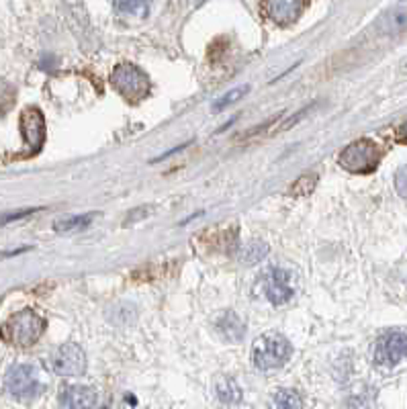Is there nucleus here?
<instances>
[{
	"instance_id": "f03ea898",
	"label": "nucleus",
	"mask_w": 407,
	"mask_h": 409,
	"mask_svg": "<svg viewBox=\"0 0 407 409\" xmlns=\"http://www.w3.org/2000/svg\"><path fill=\"white\" fill-rule=\"evenodd\" d=\"M291 354H293L291 342L276 332L262 334L252 346V363L256 368H260L264 372L285 366L289 363Z\"/></svg>"
},
{
	"instance_id": "6ab92c4d",
	"label": "nucleus",
	"mask_w": 407,
	"mask_h": 409,
	"mask_svg": "<svg viewBox=\"0 0 407 409\" xmlns=\"http://www.w3.org/2000/svg\"><path fill=\"white\" fill-rule=\"evenodd\" d=\"M317 184V174H305V176H301V178H297L293 182V186H291V195L293 197H307V195H311L314 193V188H316Z\"/></svg>"
},
{
	"instance_id": "7ed1b4c3",
	"label": "nucleus",
	"mask_w": 407,
	"mask_h": 409,
	"mask_svg": "<svg viewBox=\"0 0 407 409\" xmlns=\"http://www.w3.org/2000/svg\"><path fill=\"white\" fill-rule=\"evenodd\" d=\"M381 160H383V150L379 148V143L368 137H362L342 150L338 164L344 170L354 174H370L379 168Z\"/></svg>"
},
{
	"instance_id": "412c9836",
	"label": "nucleus",
	"mask_w": 407,
	"mask_h": 409,
	"mask_svg": "<svg viewBox=\"0 0 407 409\" xmlns=\"http://www.w3.org/2000/svg\"><path fill=\"white\" fill-rule=\"evenodd\" d=\"M39 211H44V207H29V209H19V211L4 213V215H0V226L19 221V219H25V217H29V215H35V213H39Z\"/></svg>"
},
{
	"instance_id": "6e6552de",
	"label": "nucleus",
	"mask_w": 407,
	"mask_h": 409,
	"mask_svg": "<svg viewBox=\"0 0 407 409\" xmlns=\"http://www.w3.org/2000/svg\"><path fill=\"white\" fill-rule=\"evenodd\" d=\"M407 358V336L401 332H389L375 344V364L393 368Z\"/></svg>"
},
{
	"instance_id": "aec40b11",
	"label": "nucleus",
	"mask_w": 407,
	"mask_h": 409,
	"mask_svg": "<svg viewBox=\"0 0 407 409\" xmlns=\"http://www.w3.org/2000/svg\"><path fill=\"white\" fill-rule=\"evenodd\" d=\"M15 98H17V92L13 89V84L0 78V115L8 113L13 109Z\"/></svg>"
},
{
	"instance_id": "39448f33",
	"label": "nucleus",
	"mask_w": 407,
	"mask_h": 409,
	"mask_svg": "<svg viewBox=\"0 0 407 409\" xmlns=\"http://www.w3.org/2000/svg\"><path fill=\"white\" fill-rule=\"evenodd\" d=\"M4 387L15 399H21V401H31L39 397L44 391L39 372L31 364H15L4 377Z\"/></svg>"
},
{
	"instance_id": "2eb2a0df",
	"label": "nucleus",
	"mask_w": 407,
	"mask_h": 409,
	"mask_svg": "<svg viewBox=\"0 0 407 409\" xmlns=\"http://www.w3.org/2000/svg\"><path fill=\"white\" fill-rule=\"evenodd\" d=\"M305 401L295 389H278L271 397V409H303Z\"/></svg>"
},
{
	"instance_id": "5701e85b",
	"label": "nucleus",
	"mask_w": 407,
	"mask_h": 409,
	"mask_svg": "<svg viewBox=\"0 0 407 409\" xmlns=\"http://www.w3.org/2000/svg\"><path fill=\"white\" fill-rule=\"evenodd\" d=\"M154 213V207L152 204H146V207H141V209H136V211H131L127 217V223H131V221H137V219H146V217H150Z\"/></svg>"
},
{
	"instance_id": "f257e3e1",
	"label": "nucleus",
	"mask_w": 407,
	"mask_h": 409,
	"mask_svg": "<svg viewBox=\"0 0 407 409\" xmlns=\"http://www.w3.org/2000/svg\"><path fill=\"white\" fill-rule=\"evenodd\" d=\"M46 332V319L33 309H23L6 319L0 327V338L15 348H31Z\"/></svg>"
},
{
	"instance_id": "f8f14e48",
	"label": "nucleus",
	"mask_w": 407,
	"mask_h": 409,
	"mask_svg": "<svg viewBox=\"0 0 407 409\" xmlns=\"http://www.w3.org/2000/svg\"><path fill=\"white\" fill-rule=\"evenodd\" d=\"M215 330L224 340L242 342L246 336V321L233 311H224L215 321Z\"/></svg>"
},
{
	"instance_id": "dca6fc26",
	"label": "nucleus",
	"mask_w": 407,
	"mask_h": 409,
	"mask_svg": "<svg viewBox=\"0 0 407 409\" xmlns=\"http://www.w3.org/2000/svg\"><path fill=\"white\" fill-rule=\"evenodd\" d=\"M94 217H98V213H86V215H70L64 219H58L53 223V229L58 233H72V231H80L86 229L94 221Z\"/></svg>"
},
{
	"instance_id": "a878e982",
	"label": "nucleus",
	"mask_w": 407,
	"mask_h": 409,
	"mask_svg": "<svg viewBox=\"0 0 407 409\" xmlns=\"http://www.w3.org/2000/svg\"><path fill=\"white\" fill-rule=\"evenodd\" d=\"M199 2H203V0H199Z\"/></svg>"
},
{
	"instance_id": "0eeeda50",
	"label": "nucleus",
	"mask_w": 407,
	"mask_h": 409,
	"mask_svg": "<svg viewBox=\"0 0 407 409\" xmlns=\"http://www.w3.org/2000/svg\"><path fill=\"white\" fill-rule=\"evenodd\" d=\"M21 136L25 139L27 156H35L44 150L46 143V119L37 107H27L21 113Z\"/></svg>"
},
{
	"instance_id": "ddd939ff",
	"label": "nucleus",
	"mask_w": 407,
	"mask_h": 409,
	"mask_svg": "<svg viewBox=\"0 0 407 409\" xmlns=\"http://www.w3.org/2000/svg\"><path fill=\"white\" fill-rule=\"evenodd\" d=\"M215 393L224 405H238L242 401V395H244L242 387L238 385V381L231 377H221L215 385Z\"/></svg>"
},
{
	"instance_id": "20e7f679",
	"label": "nucleus",
	"mask_w": 407,
	"mask_h": 409,
	"mask_svg": "<svg viewBox=\"0 0 407 409\" xmlns=\"http://www.w3.org/2000/svg\"><path fill=\"white\" fill-rule=\"evenodd\" d=\"M109 80L115 86V91L119 92L131 105L141 103L148 96V92H150V78H148V74L141 68L134 66V64H129V62L115 66Z\"/></svg>"
},
{
	"instance_id": "a211bd4d",
	"label": "nucleus",
	"mask_w": 407,
	"mask_h": 409,
	"mask_svg": "<svg viewBox=\"0 0 407 409\" xmlns=\"http://www.w3.org/2000/svg\"><path fill=\"white\" fill-rule=\"evenodd\" d=\"M248 92H250L248 84H244V86H240V89H233V91H229L227 94H224L221 98H217V100H215V105H213V111H215V113L224 111V109H227V107H231L233 103L242 100V98H244Z\"/></svg>"
},
{
	"instance_id": "9d476101",
	"label": "nucleus",
	"mask_w": 407,
	"mask_h": 409,
	"mask_svg": "<svg viewBox=\"0 0 407 409\" xmlns=\"http://www.w3.org/2000/svg\"><path fill=\"white\" fill-rule=\"evenodd\" d=\"M305 0H260V13L278 27H289L301 19Z\"/></svg>"
},
{
	"instance_id": "4468645a",
	"label": "nucleus",
	"mask_w": 407,
	"mask_h": 409,
	"mask_svg": "<svg viewBox=\"0 0 407 409\" xmlns=\"http://www.w3.org/2000/svg\"><path fill=\"white\" fill-rule=\"evenodd\" d=\"M269 244L262 242V240H252L248 244L240 246L238 248V260L244 262V264H258L262 262L266 256H269Z\"/></svg>"
},
{
	"instance_id": "1a4fd4ad",
	"label": "nucleus",
	"mask_w": 407,
	"mask_h": 409,
	"mask_svg": "<svg viewBox=\"0 0 407 409\" xmlns=\"http://www.w3.org/2000/svg\"><path fill=\"white\" fill-rule=\"evenodd\" d=\"M51 370L60 377H80L86 370V354L78 344H64L51 356Z\"/></svg>"
},
{
	"instance_id": "b1692460",
	"label": "nucleus",
	"mask_w": 407,
	"mask_h": 409,
	"mask_svg": "<svg viewBox=\"0 0 407 409\" xmlns=\"http://www.w3.org/2000/svg\"><path fill=\"white\" fill-rule=\"evenodd\" d=\"M33 250V248H17V250H6V252H0V260H6V258H13V256H19V254H23V252Z\"/></svg>"
},
{
	"instance_id": "4be33fe9",
	"label": "nucleus",
	"mask_w": 407,
	"mask_h": 409,
	"mask_svg": "<svg viewBox=\"0 0 407 409\" xmlns=\"http://www.w3.org/2000/svg\"><path fill=\"white\" fill-rule=\"evenodd\" d=\"M395 190H397L399 197L407 199V164L406 166H401V168L397 170V174H395Z\"/></svg>"
},
{
	"instance_id": "9b49d317",
	"label": "nucleus",
	"mask_w": 407,
	"mask_h": 409,
	"mask_svg": "<svg viewBox=\"0 0 407 409\" xmlns=\"http://www.w3.org/2000/svg\"><path fill=\"white\" fill-rule=\"evenodd\" d=\"M60 408L62 409H94L96 408V393L86 385H68L60 393Z\"/></svg>"
},
{
	"instance_id": "393cba45",
	"label": "nucleus",
	"mask_w": 407,
	"mask_h": 409,
	"mask_svg": "<svg viewBox=\"0 0 407 409\" xmlns=\"http://www.w3.org/2000/svg\"><path fill=\"white\" fill-rule=\"evenodd\" d=\"M397 141H399V143H406L407 145V123H403V125L397 129Z\"/></svg>"
},
{
	"instance_id": "423d86ee",
	"label": "nucleus",
	"mask_w": 407,
	"mask_h": 409,
	"mask_svg": "<svg viewBox=\"0 0 407 409\" xmlns=\"http://www.w3.org/2000/svg\"><path fill=\"white\" fill-rule=\"evenodd\" d=\"M256 287H258V293L272 305H285L293 299L291 274L285 268H278V266H272L260 274Z\"/></svg>"
},
{
	"instance_id": "f3484780",
	"label": "nucleus",
	"mask_w": 407,
	"mask_h": 409,
	"mask_svg": "<svg viewBox=\"0 0 407 409\" xmlns=\"http://www.w3.org/2000/svg\"><path fill=\"white\" fill-rule=\"evenodd\" d=\"M150 0H115V8L119 15L127 17H143L148 13Z\"/></svg>"
}]
</instances>
